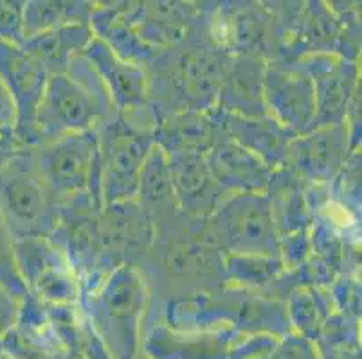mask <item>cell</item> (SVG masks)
I'll use <instances>...</instances> for the list:
<instances>
[{"mask_svg":"<svg viewBox=\"0 0 362 359\" xmlns=\"http://www.w3.org/2000/svg\"><path fill=\"white\" fill-rule=\"evenodd\" d=\"M21 312V300L13 296L4 286H0V343L15 329Z\"/></svg>","mask_w":362,"mask_h":359,"instance_id":"cell-33","label":"cell"},{"mask_svg":"<svg viewBox=\"0 0 362 359\" xmlns=\"http://www.w3.org/2000/svg\"><path fill=\"white\" fill-rule=\"evenodd\" d=\"M16 110L8 88L0 81V135H9L15 131Z\"/></svg>","mask_w":362,"mask_h":359,"instance_id":"cell-34","label":"cell"},{"mask_svg":"<svg viewBox=\"0 0 362 359\" xmlns=\"http://www.w3.org/2000/svg\"><path fill=\"white\" fill-rule=\"evenodd\" d=\"M92 38L94 32L90 25L72 24L29 36L22 44V49L29 52L49 75H54L64 74L71 59L83 54Z\"/></svg>","mask_w":362,"mask_h":359,"instance_id":"cell-23","label":"cell"},{"mask_svg":"<svg viewBox=\"0 0 362 359\" xmlns=\"http://www.w3.org/2000/svg\"><path fill=\"white\" fill-rule=\"evenodd\" d=\"M25 0H0V42L22 47Z\"/></svg>","mask_w":362,"mask_h":359,"instance_id":"cell-30","label":"cell"},{"mask_svg":"<svg viewBox=\"0 0 362 359\" xmlns=\"http://www.w3.org/2000/svg\"><path fill=\"white\" fill-rule=\"evenodd\" d=\"M31 153L56 209L94 207L103 210L96 130L52 138L33 147Z\"/></svg>","mask_w":362,"mask_h":359,"instance_id":"cell-3","label":"cell"},{"mask_svg":"<svg viewBox=\"0 0 362 359\" xmlns=\"http://www.w3.org/2000/svg\"><path fill=\"white\" fill-rule=\"evenodd\" d=\"M354 151L348 124H328L292 138L283 167L305 183L330 185Z\"/></svg>","mask_w":362,"mask_h":359,"instance_id":"cell-11","label":"cell"},{"mask_svg":"<svg viewBox=\"0 0 362 359\" xmlns=\"http://www.w3.org/2000/svg\"><path fill=\"white\" fill-rule=\"evenodd\" d=\"M335 312L361 320V276L341 273L328 288Z\"/></svg>","mask_w":362,"mask_h":359,"instance_id":"cell-28","label":"cell"},{"mask_svg":"<svg viewBox=\"0 0 362 359\" xmlns=\"http://www.w3.org/2000/svg\"><path fill=\"white\" fill-rule=\"evenodd\" d=\"M94 4L96 2H88V0H25V38L64 25L88 24Z\"/></svg>","mask_w":362,"mask_h":359,"instance_id":"cell-24","label":"cell"},{"mask_svg":"<svg viewBox=\"0 0 362 359\" xmlns=\"http://www.w3.org/2000/svg\"><path fill=\"white\" fill-rule=\"evenodd\" d=\"M136 11L137 2H96L88 25L94 38L101 39L121 59L146 68L159 52L137 32Z\"/></svg>","mask_w":362,"mask_h":359,"instance_id":"cell-16","label":"cell"},{"mask_svg":"<svg viewBox=\"0 0 362 359\" xmlns=\"http://www.w3.org/2000/svg\"><path fill=\"white\" fill-rule=\"evenodd\" d=\"M15 264L29 295L44 304L76 305L80 281L51 237H24L13 243Z\"/></svg>","mask_w":362,"mask_h":359,"instance_id":"cell-7","label":"cell"},{"mask_svg":"<svg viewBox=\"0 0 362 359\" xmlns=\"http://www.w3.org/2000/svg\"><path fill=\"white\" fill-rule=\"evenodd\" d=\"M136 203L150 217L153 226L180 214L175 193H173V183H171L170 160H168L166 151L159 144H153L141 167Z\"/></svg>","mask_w":362,"mask_h":359,"instance_id":"cell-21","label":"cell"},{"mask_svg":"<svg viewBox=\"0 0 362 359\" xmlns=\"http://www.w3.org/2000/svg\"><path fill=\"white\" fill-rule=\"evenodd\" d=\"M285 272L279 257L265 255H223L226 286L245 291L265 293L267 288Z\"/></svg>","mask_w":362,"mask_h":359,"instance_id":"cell-26","label":"cell"},{"mask_svg":"<svg viewBox=\"0 0 362 359\" xmlns=\"http://www.w3.org/2000/svg\"><path fill=\"white\" fill-rule=\"evenodd\" d=\"M263 359H321V355L312 341L296 332H291L279 338L276 347Z\"/></svg>","mask_w":362,"mask_h":359,"instance_id":"cell-32","label":"cell"},{"mask_svg":"<svg viewBox=\"0 0 362 359\" xmlns=\"http://www.w3.org/2000/svg\"><path fill=\"white\" fill-rule=\"evenodd\" d=\"M299 63L312 79L315 97L314 128L346 123L348 111L361 94V65L337 54H310Z\"/></svg>","mask_w":362,"mask_h":359,"instance_id":"cell-9","label":"cell"},{"mask_svg":"<svg viewBox=\"0 0 362 359\" xmlns=\"http://www.w3.org/2000/svg\"><path fill=\"white\" fill-rule=\"evenodd\" d=\"M166 154L180 214L192 219H207L227 194L213 180L206 162V153L175 151Z\"/></svg>","mask_w":362,"mask_h":359,"instance_id":"cell-14","label":"cell"},{"mask_svg":"<svg viewBox=\"0 0 362 359\" xmlns=\"http://www.w3.org/2000/svg\"><path fill=\"white\" fill-rule=\"evenodd\" d=\"M240 332H180L160 320H146L141 340L143 359H229Z\"/></svg>","mask_w":362,"mask_h":359,"instance_id":"cell-13","label":"cell"},{"mask_svg":"<svg viewBox=\"0 0 362 359\" xmlns=\"http://www.w3.org/2000/svg\"><path fill=\"white\" fill-rule=\"evenodd\" d=\"M209 114L229 140L255 153L274 171L281 169L287 157L288 144L294 138L291 131L283 130L271 117H240V115L226 114L218 108L209 110Z\"/></svg>","mask_w":362,"mask_h":359,"instance_id":"cell-18","label":"cell"},{"mask_svg":"<svg viewBox=\"0 0 362 359\" xmlns=\"http://www.w3.org/2000/svg\"><path fill=\"white\" fill-rule=\"evenodd\" d=\"M265 67L267 61L259 58L240 54L229 56L215 108L240 117H269L263 103Z\"/></svg>","mask_w":362,"mask_h":359,"instance_id":"cell-17","label":"cell"},{"mask_svg":"<svg viewBox=\"0 0 362 359\" xmlns=\"http://www.w3.org/2000/svg\"><path fill=\"white\" fill-rule=\"evenodd\" d=\"M330 202L361 219V150H355L330 183Z\"/></svg>","mask_w":362,"mask_h":359,"instance_id":"cell-27","label":"cell"},{"mask_svg":"<svg viewBox=\"0 0 362 359\" xmlns=\"http://www.w3.org/2000/svg\"><path fill=\"white\" fill-rule=\"evenodd\" d=\"M220 252L279 257V237L265 194H227L206 219Z\"/></svg>","mask_w":362,"mask_h":359,"instance_id":"cell-6","label":"cell"},{"mask_svg":"<svg viewBox=\"0 0 362 359\" xmlns=\"http://www.w3.org/2000/svg\"><path fill=\"white\" fill-rule=\"evenodd\" d=\"M156 144L166 153L199 151L206 153L226 135L215 123L209 111H177L157 117Z\"/></svg>","mask_w":362,"mask_h":359,"instance_id":"cell-20","label":"cell"},{"mask_svg":"<svg viewBox=\"0 0 362 359\" xmlns=\"http://www.w3.org/2000/svg\"><path fill=\"white\" fill-rule=\"evenodd\" d=\"M13 243H15V239L0 217V286H4L13 296H16L22 302L28 295V289H25L24 282L18 275V269H16Z\"/></svg>","mask_w":362,"mask_h":359,"instance_id":"cell-29","label":"cell"},{"mask_svg":"<svg viewBox=\"0 0 362 359\" xmlns=\"http://www.w3.org/2000/svg\"><path fill=\"white\" fill-rule=\"evenodd\" d=\"M213 180L226 194H265L274 169L227 137L206 151Z\"/></svg>","mask_w":362,"mask_h":359,"instance_id":"cell-15","label":"cell"},{"mask_svg":"<svg viewBox=\"0 0 362 359\" xmlns=\"http://www.w3.org/2000/svg\"><path fill=\"white\" fill-rule=\"evenodd\" d=\"M0 359H13L11 355H9V352L2 347V343H0Z\"/></svg>","mask_w":362,"mask_h":359,"instance_id":"cell-36","label":"cell"},{"mask_svg":"<svg viewBox=\"0 0 362 359\" xmlns=\"http://www.w3.org/2000/svg\"><path fill=\"white\" fill-rule=\"evenodd\" d=\"M78 309L114 359H139L150 286L139 264H121L80 293Z\"/></svg>","mask_w":362,"mask_h":359,"instance_id":"cell-1","label":"cell"},{"mask_svg":"<svg viewBox=\"0 0 362 359\" xmlns=\"http://www.w3.org/2000/svg\"><path fill=\"white\" fill-rule=\"evenodd\" d=\"M13 153H16V151L8 150V147H0V166H4V164L8 162V158L11 157Z\"/></svg>","mask_w":362,"mask_h":359,"instance_id":"cell-35","label":"cell"},{"mask_svg":"<svg viewBox=\"0 0 362 359\" xmlns=\"http://www.w3.org/2000/svg\"><path fill=\"white\" fill-rule=\"evenodd\" d=\"M263 103L267 115L294 137L314 130V87L299 59L279 58L267 61Z\"/></svg>","mask_w":362,"mask_h":359,"instance_id":"cell-8","label":"cell"},{"mask_svg":"<svg viewBox=\"0 0 362 359\" xmlns=\"http://www.w3.org/2000/svg\"><path fill=\"white\" fill-rule=\"evenodd\" d=\"M265 197L271 207L278 237L310 229L312 212L305 197V182L291 169L281 167L274 171Z\"/></svg>","mask_w":362,"mask_h":359,"instance_id":"cell-22","label":"cell"},{"mask_svg":"<svg viewBox=\"0 0 362 359\" xmlns=\"http://www.w3.org/2000/svg\"><path fill=\"white\" fill-rule=\"evenodd\" d=\"M310 230V229H308ZM308 230L288 233L279 237V261L285 269H294L308 261L310 253V236Z\"/></svg>","mask_w":362,"mask_h":359,"instance_id":"cell-31","label":"cell"},{"mask_svg":"<svg viewBox=\"0 0 362 359\" xmlns=\"http://www.w3.org/2000/svg\"><path fill=\"white\" fill-rule=\"evenodd\" d=\"M83 56L103 81L117 114L139 115L151 110L146 68L121 59L98 38L90 39Z\"/></svg>","mask_w":362,"mask_h":359,"instance_id":"cell-12","label":"cell"},{"mask_svg":"<svg viewBox=\"0 0 362 359\" xmlns=\"http://www.w3.org/2000/svg\"><path fill=\"white\" fill-rule=\"evenodd\" d=\"M195 16L197 4L192 2H137L136 28L141 38L160 52L186 42Z\"/></svg>","mask_w":362,"mask_h":359,"instance_id":"cell-19","label":"cell"},{"mask_svg":"<svg viewBox=\"0 0 362 359\" xmlns=\"http://www.w3.org/2000/svg\"><path fill=\"white\" fill-rule=\"evenodd\" d=\"M116 114L103 81L83 54L71 59L64 74L49 75L36 108L38 146L52 138L96 130Z\"/></svg>","mask_w":362,"mask_h":359,"instance_id":"cell-2","label":"cell"},{"mask_svg":"<svg viewBox=\"0 0 362 359\" xmlns=\"http://www.w3.org/2000/svg\"><path fill=\"white\" fill-rule=\"evenodd\" d=\"M156 114H114L96 128L100 146V190L103 207L136 202L137 180L156 144Z\"/></svg>","mask_w":362,"mask_h":359,"instance_id":"cell-4","label":"cell"},{"mask_svg":"<svg viewBox=\"0 0 362 359\" xmlns=\"http://www.w3.org/2000/svg\"><path fill=\"white\" fill-rule=\"evenodd\" d=\"M49 74L18 45L0 42V81L8 88L16 110L15 138L21 150L38 146L35 131L36 108L40 104Z\"/></svg>","mask_w":362,"mask_h":359,"instance_id":"cell-10","label":"cell"},{"mask_svg":"<svg viewBox=\"0 0 362 359\" xmlns=\"http://www.w3.org/2000/svg\"><path fill=\"white\" fill-rule=\"evenodd\" d=\"M0 217L13 239L51 237L58 209L42 182L31 150H21L0 166Z\"/></svg>","mask_w":362,"mask_h":359,"instance_id":"cell-5","label":"cell"},{"mask_svg":"<svg viewBox=\"0 0 362 359\" xmlns=\"http://www.w3.org/2000/svg\"><path fill=\"white\" fill-rule=\"evenodd\" d=\"M292 332L315 345L327 320L335 312L328 289L298 288L285 300Z\"/></svg>","mask_w":362,"mask_h":359,"instance_id":"cell-25","label":"cell"}]
</instances>
